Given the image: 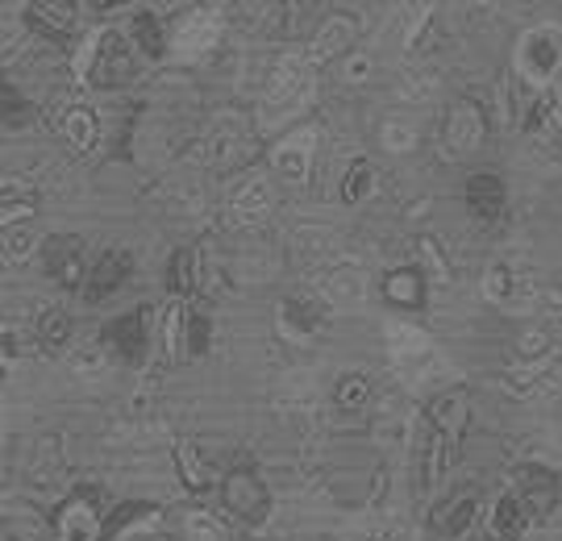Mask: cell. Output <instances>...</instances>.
<instances>
[{
    "label": "cell",
    "mask_w": 562,
    "mask_h": 541,
    "mask_svg": "<svg viewBox=\"0 0 562 541\" xmlns=\"http://www.w3.org/2000/svg\"><path fill=\"white\" fill-rule=\"evenodd\" d=\"M350 46H355V21L350 18H325L322 38L313 42V55H317V59H334V55L350 50Z\"/></svg>",
    "instance_id": "18"
},
{
    "label": "cell",
    "mask_w": 562,
    "mask_h": 541,
    "mask_svg": "<svg viewBox=\"0 0 562 541\" xmlns=\"http://www.w3.org/2000/svg\"><path fill=\"white\" fill-rule=\"evenodd\" d=\"M554 125H559V104H554V97H542V101L533 104L525 129H529V134H542V129H554Z\"/></svg>",
    "instance_id": "29"
},
{
    "label": "cell",
    "mask_w": 562,
    "mask_h": 541,
    "mask_svg": "<svg viewBox=\"0 0 562 541\" xmlns=\"http://www.w3.org/2000/svg\"><path fill=\"white\" fill-rule=\"evenodd\" d=\"M350 76H355V80H359V76H367V63H362V59L350 63Z\"/></svg>",
    "instance_id": "32"
},
{
    "label": "cell",
    "mask_w": 562,
    "mask_h": 541,
    "mask_svg": "<svg viewBox=\"0 0 562 541\" xmlns=\"http://www.w3.org/2000/svg\"><path fill=\"white\" fill-rule=\"evenodd\" d=\"M508 288H513V275H508V267H492V271H487V296L504 301V296H508Z\"/></svg>",
    "instance_id": "31"
},
{
    "label": "cell",
    "mask_w": 562,
    "mask_h": 541,
    "mask_svg": "<svg viewBox=\"0 0 562 541\" xmlns=\"http://www.w3.org/2000/svg\"><path fill=\"white\" fill-rule=\"evenodd\" d=\"M383 301L392 304V308L417 313L429 301V280H425L417 267H396V271L383 275Z\"/></svg>",
    "instance_id": "12"
},
{
    "label": "cell",
    "mask_w": 562,
    "mask_h": 541,
    "mask_svg": "<svg viewBox=\"0 0 562 541\" xmlns=\"http://www.w3.org/2000/svg\"><path fill=\"white\" fill-rule=\"evenodd\" d=\"M462 196H467V208H471V213H475L480 221L504 217V204H508L504 180H501V176H492V171H480V176H471V180H467V188H462Z\"/></svg>",
    "instance_id": "15"
},
{
    "label": "cell",
    "mask_w": 562,
    "mask_h": 541,
    "mask_svg": "<svg viewBox=\"0 0 562 541\" xmlns=\"http://www.w3.org/2000/svg\"><path fill=\"white\" fill-rule=\"evenodd\" d=\"M55 134H63V142L76 155H88L101 142V125H97V113L88 104H63L59 113H55Z\"/></svg>",
    "instance_id": "10"
},
{
    "label": "cell",
    "mask_w": 562,
    "mask_h": 541,
    "mask_svg": "<svg viewBox=\"0 0 562 541\" xmlns=\"http://www.w3.org/2000/svg\"><path fill=\"white\" fill-rule=\"evenodd\" d=\"M130 271H134V255H130V250H121V246L104 250L101 259L92 262V271H88V283H83V301L97 304V301H104V296H113L121 283L130 280Z\"/></svg>",
    "instance_id": "8"
},
{
    "label": "cell",
    "mask_w": 562,
    "mask_h": 541,
    "mask_svg": "<svg viewBox=\"0 0 562 541\" xmlns=\"http://www.w3.org/2000/svg\"><path fill=\"white\" fill-rule=\"evenodd\" d=\"M222 504L225 512L238 517L241 525H262L271 517V492H267V483L250 462H238L234 471H225Z\"/></svg>",
    "instance_id": "2"
},
{
    "label": "cell",
    "mask_w": 562,
    "mask_h": 541,
    "mask_svg": "<svg viewBox=\"0 0 562 541\" xmlns=\"http://www.w3.org/2000/svg\"><path fill=\"white\" fill-rule=\"evenodd\" d=\"M334 401H338L341 413H359L362 404L371 401V380L362 371H346L338 383H334Z\"/></svg>",
    "instance_id": "20"
},
{
    "label": "cell",
    "mask_w": 562,
    "mask_h": 541,
    "mask_svg": "<svg viewBox=\"0 0 562 541\" xmlns=\"http://www.w3.org/2000/svg\"><path fill=\"white\" fill-rule=\"evenodd\" d=\"M38 341L46 350H63L71 341V317L63 308H46L38 317Z\"/></svg>",
    "instance_id": "24"
},
{
    "label": "cell",
    "mask_w": 562,
    "mask_h": 541,
    "mask_svg": "<svg viewBox=\"0 0 562 541\" xmlns=\"http://www.w3.org/2000/svg\"><path fill=\"white\" fill-rule=\"evenodd\" d=\"M34 213H38V201H34V196H18L13 188H4V201H0V221H4L9 229H13L18 221H30Z\"/></svg>",
    "instance_id": "27"
},
{
    "label": "cell",
    "mask_w": 562,
    "mask_h": 541,
    "mask_svg": "<svg viewBox=\"0 0 562 541\" xmlns=\"http://www.w3.org/2000/svg\"><path fill=\"white\" fill-rule=\"evenodd\" d=\"M25 25L50 42L71 38V30H76V4H67V0H34V4H25Z\"/></svg>",
    "instance_id": "11"
},
{
    "label": "cell",
    "mask_w": 562,
    "mask_h": 541,
    "mask_svg": "<svg viewBox=\"0 0 562 541\" xmlns=\"http://www.w3.org/2000/svg\"><path fill=\"white\" fill-rule=\"evenodd\" d=\"M42 267L46 275L59 283V288H80L88 283V246L76 234H55V238L42 241Z\"/></svg>",
    "instance_id": "4"
},
{
    "label": "cell",
    "mask_w": 562,
    "mask_h": 541,
    "mask_svg": "<svg viewBox=\"0 0 562 541\" xmlns=\"http://www.w3.org/2000/svg\"><path fill=\"white\" fill-rule=\"evenodd\" d=\"M4 538L9 541H42L46 538V521L34 508H9L4 517Z\"/></svg>",
    "instance_id": "21"
},
{
    "label": "cell",
    "mask_w": 562,
    "mask_h": 541,
    "mask_svg": "<svg viewBox=\"0 0 562 541\" xmlns=\"http://www.w3.org/2000/svg\"><path fill=\"white\" fill-rule=\"evenodd\" d=\"M180 471H183V483H188L192 492H204V487H209V471L196 462V450H192V446H180Z\"/></svg>",
    "instance_id": "28"
},
{
    "label": "cell",
    "mask_w": 562,
    "mask_h": 541,
    "mask_svg": "<svg viewBox=\"0 0 562 541\" xmlns=\"http://www.w3.org/2000/svg\"><path fill=\"white\" fill-rule=\"evenodd\" d=\"M167 283L176 296H192L196 283H201V255L196 250H176L167 262Z\"/></svg>",
    "instance_id": "17"
},
{
    "label": "cell",
    "mask_w": 562,
    "mask_h": 541,
    "mask_svg": "<svg viewBox=\"0 0 562 541\" xmlns=\"http://www.w3.org/2000/svg\"><path fill=\"white\" fill-rule=\"evenodd\" d=\"M150 517H159V508L146 500H130V504H117L109 517H104V541H117L125 529H134L138 521H150Z\"/></svg>",
    "instance_id": "19"
},
{
    "label": "cell",
    "mask_w": 562,
    "mask_h": 541,
    "mask_svg": "<svg viewBox=\"0 0 562 541\" xmlns=\"http://www.w3.org/2000/svg\"><path fill=\"white\" fill-rule=\"evenodd\" d=\"M475 508H480V492H475V487H462V492H454L446 504L434 508L429 525H434L442 538H462V533L471 529V521H475Z\"/></svg>",
    "instance_id": "14"
},
{
    "label": "cell",
    "mask_w": 562,
    "mask_h": 541,
    "mask_svg": "<svg viewBox=\"0 0 562 541\" xmlns=\"http://www.w3.org/2000/svg\"><path fill=\"white\" fill-rule=\"evenodd\" d=\"M483 138V117L471 109V104H459V109H450V121H446V142H450V150L454 155H467L475 142Z\"/></svg>",
    "instance_id": "16"
},
{
    "label": "cell",
    "mask_w": 562,
    "mask_h": 541,
    "mask_svg": "<svg viewBox=\"0 0 562 541\" xmlns=\"http://www.w3.org/2000/svg\"><path fill=\"white\" fill-rule=\"evenodd\" d=\"M529 504L517 496V492H504L492 517H487V541H521L525 529H529Z\"/></svg>",
    "instance_id": "13"
},
{
    "label": "cell",
    "mask_w": 562,
    "mask_h": 541,
    "mask_svg": "<svg viewBox=\"0 0 562 541\" xmlns=\"http://www.w3.org/2000/svg\"><path fill=\"white\" fill-rule=\"evenodd\" d=\"M280 313H283V325H288L292 334H313V329L322 325V308L313 301H283Z\"/></svg>",
    "instance_id": "25"
},
{
    "label": "cell",
    "mask_w": 562,
    "mask_h": 541,
    "mask_svg": "<svg viewBox=\"0 0 562 541\" xmlns=\"http://www.w3.org/2000/svg\"><path fill=\"white\" fill-rule=\"evenodd\" d=\"M0 101H4V125H9V129H18V125L30 121V104H21L13 83H4V88H0Z\"/></svg>",
    "instance_id": "30"
},
{
    "label": "cell",
    "mask_w": 562,
    "mask_h": 541,
    "mask_svg": "<svg viewBox=\"0 0 562 541\" xmlns=\"http://www.w3.org/2000/svg\"><path fill=\"white\" fill-rule=\"evenodd\" d=\"M88 80H92V88H121L125 80H134V55H130V42L109 30V34L101 38L97 59H92V67H88Z\"/></svg>",
    "instance_id": "7"
},
{
    "label": "cell",
    "mask_w": 562,
    "mask_h": 541,
    "mask_svg": "<svg viewBox=\"0 0 562 541\" xmlns=\"http://www.w3.org/2000/svg\"><path fill=\"white\" fill-rule=\"evenodd\" d=\"M134 42H138L142 55H150V59H159L162 50H167V34H162V25L155 13H134Z\"/></svg>",
    "instance_id": "23"
},
{
    "label": "cell",
    "mask_w": 562,
    "mask_h": 541,
    "mask_svg": "<svg viewBox=\"0 0 562 541\" xmlns=\"http://www.w3.org/2000/svg\"><path fill=\"white\" fill-rule=\"evenodd\" d=\"M517 63H521V76L529 83H546L554 80V71H559L562 63V25H538V30H529L517 46Z\"/></svg>",
    "instance_id": "3"
},
{
    "label": "cell",
    "mask_w": 562,
    "mask_h": 541,
    "mask_svg": "<svg viewBox=\"0 0 562 541\" xmlns=\"http://www.w3.org/2000/svg\"><path fill=\"white\" fill-rule=\"evenodd\" d=\"M425 429H429V441H425V462H422V480L425 487L442 480L446 462H450V450L462 441V429H467V396L462 392H446L429 404L425 413Z\"/></svg>",
    "instance_id": "1"
},
{
    "label": "cell",
    "mask_w": 562,
    "mask_h": 541,
    "mask_svg": "<svg viewBox=\"0 0 562 541\" xmlns=\"http://www.w3.org/2000/svg\"><path fill=\"white\" fill-rule=\"evenodd\" d=\"M209 338H213L209 317H204L201 308H188V317H183V350H188V354H204V350H209Z\"/></svg>",
    "instance_id": "26"
},
{
    "label": "cell",
    "mask_w": 562,
    "mask_h": 541,
    "mask_svg": "<svg viewBox=\"0 0 562 541\" xmlns=\"http://www.w3.org/2000/svg\"><path fill=\"white\" fill-rule=\"evenodd\" d=\"M104 341H109V350H117L121 359L138 362L150 346V308H134L117 322H109L104 325Z\"/></svg>",
    "instance_id": "9"
},
{
    "label": "cell",
    "mask_w": 562,
    "mask_h": 541,
    "mask_svg": "<svg viewBox=\"0 0 562 541\" xmlns=\"http://www.w3.org/2000/svg\"><path fill=\"white\" fill-rule=\"evenodd\" d=\"M371 192H375V162H371V159L350 162L346 183H341V196H346V204H362Z\"/></svg>",
    "instance_id": "22"
},
{
    "label": "cell",
    "mask_w": 562,
    "mask_h": 541,
    "mask_svg": "<svg viewBox=\"0 0 562 541\" xmlns=\"http://www.w3.org/2000/svg\"><path fill=\"white\" fill-rule=\"evenodd\" d=\"M55 538L59 541H104V521L97 517V492L80 487L55 508Z\"/></svg>",
    "instance_id": "5"
},
{
    "label": "cell",
    "mask_w": 562,
    "mask_h": 541,
    "mask_svg": "<svg viewBox=\"0 0 562 541\" xmlns=\"http://www.w3.org/2000/svg\"><path fill=\"white\" fill-rule=\"evenodd\" d=\"M513 492L529 504L533 517H550V512L559 508L562 483L554 471H546V466H538V462H525V466L513 471Z\"/></svg>",
    "instance_id": "6"
}]
</instances>
